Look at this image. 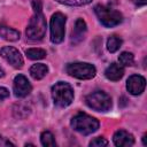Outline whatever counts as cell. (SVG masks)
I'll use <instances>...</instances> for the list:
<instances>
[{"instance_id": "cell-1", "label": "cell", "mask_w": 147, "mask_h": 147, "mask_svg": "<svg viewBox=\"0 0 147 147\" xmlns=\"http://www.w3.org/2000/svg\"><path fill=\"white\" fill-rule=\"evenodd\" d=\"M52 98L54 105L59 108H65L74 101L72 86L67 82H57L52 86Z\"/></svg>"}, {"instance_id": "cell-2", "label": "cell", "mask_w": 147, "mask_h": 147, "mask_svg": "<svg viewBox=\"0 0 147 147\" xmlns=\"http://www.w3.org/2000/svg\"><path fill=\"white\" fill-rule=\"evenodd\" d=\"M70 125L75 131L79 132L80 134L88 136L99 129L100 123L96 118H94L85 113H78L71 118Z\"/></svg>"}, {"instance_id": "cell-3", "label": "cell", "mask_w": 147, "mask_h": 147, "mask_svg": "<svg viewBox=\"0 0 147 147\" xmlns=\"http://www.w3.org/2000/svg\"><path fill=\"white\" fill-rule=\"evenodd\" d=\"M26 38L33 41L41 40L46 34V20L42 15V11H36L34 15L30 18L29 24L25 31Z\"/></svg>"}, {"instance_id": "cell-4", "label": "cell", "mask_w": 147, "mask_h": 147, "mask_svg": "<svg viewBox=\"0 0 147 147\" xmlns=\"http://www.w3.org/2000/svg\"><path fill=\"white\" fill-rule=\"evenodd\" d=\"M94 13L99 18L100 23L106 28L116 26L123 21V15L118 10L105 5H96L94 7Z\"/></svg>"}, {"instance_id": "cell-5", "label": "cell", "mask_w": 147, "mask_h": 147, "mask_svg": "<svg viewBox=\"0 0 147 147\" xmlns=\"http://www.w3.org/2000/svg\"><path fill=\"white\" fill-rule=\"evenodd\" d=\"M86 105L95 111H108L111 108V98L103 91H94L85 98Z\"/></svg>"}, {"instance_id": "cell-6", "label": "cell", "mask_w": 147, "mask_h": 147, "mask_svg": "<svg viewBox=\"0 0 147 147\" xmlns=\"http://www.w3.org/2000/svg\"><path fill=\"white\" fill-rule=\"evenodd\" d=\"M65 22L67 17L64 14L57 11L52 15L49 29H51V41L54 44H60L64 39L65 33Z\"/></svg>"}, {"instance_id": "cell-7", "label": "cell", "mask_w": 147, "mask_h": 147, "mask_svg": "<svg viewBox=\"0 0 147 147\" xmlns=\"http://www.w3.org/2000/svg\"><path fill=\"white\" fill-rule=\"evenodd\" d=\"M67 74L77 79H91L95 76L96 69L87 62H74L67 65Z\"/></svg>"}, {"instance_id": "cell-8", "label": "cell", "mask_w": 147, "mask_h": 147, "mask_svg": "<svg viewBox=\"0 0 147 147\" xmlns=\"http://www.w3.org/2000/svg\"><path fill=\"white\" fill-rule=\"evenodd\" d=\"M0 55L6 62H8L11 67H14L16 69L22 68L24 64L21 53L18 52V49H16L13 46H3L0 49Z\"/></svg>"}, {"instance_id": "cell-9", "label": "cell", "mask_w": 147, "mask_h": 147, "mask_svg": "<svg viewBox=\"0 0 147 147\" xmlns=\"http://www.w3.org/2000/svg\"><path fill=\"white\" fill-rule=\"evenodd\" d=\"M13 83H14L13 91H14L15 96H17V98H25L32 91V86L24 75H17L14 78Z\"/></svg>"}, {"instance_id": "cell-10", "label": "cell", "mask_w": 147, "mask_h": 147, "mask_svg": "<svg viewBox=\"0 0 147 147\" xmlns=\"http://www.w3.org/2000/svg\"><path fill=\"white\" fill-rule=\"evenodd\" d=\"M146 79L140 75H131L126 80V90L132 95H139L145 91Z\"/></svg>"}, {"instance_id": "cell-11", "label": "cell", "mask_w": 147, "mask_h": 147, "mask_svg": "<svg viewBox=\"0 0 147 147\" xmlns=\"http://www.w3.org/2000/svg\"><path fill=\"white\" fill-rule=\"evenodd\" d=\"M113 142L117 147H127L134 144V138L130 132L125 130H118L114 133Z\"/></svg>"}, {"instance_id": "cell-12", "label": "cell", "mask_w": 147, "mask_h": 147, "mask_svg": "<svg viewBox=\"0 0 147 147\" xmlns=\"http://www.w3.org/2000/svg\"><path fill=\"white\" fill-rule=\"evenodd\" d=\"M86 30H87V26H86L85 21L83 18H78L75 23V28H74L72 33H71V42L74 45L80 42L84 39Z\"/></svg>"}, {"instance_id": "cell-13", "label": "cell", "mask_w": 147, "mask_h": 147, "mask_svg": "<svg viewBox=\"0 0 147 147\" xmlns=\"http://www.w3.org/2000/svg\"><path fill=\"white\" fill-rule=\"evenodd\" d=\"M123 75H124V67L122 64H118V63H111L105 70L106 78L109 80H113V82L119 80L123 77Z\"/></svg>"}, {"instance_id": "cell-14", "label": "cell", "mask_w": 147, "mask_h": 147, "mask_svg": "<svg viewBox=\"0 0 147 147\" xmlns=\"http://www.w3.org/2000/svg\"><path fill=\"white\" fill-rule=\"evenodd\" d=\"M47 74H48V67L44 63H37L30 68V75L36 80L42 79Z\"/></svg>"}, {"instance_id": "cell-15", "label": "cell", "mask_w": 147, "mask_h": 147, "mask_svg": "<svg viewBox=\"0 0 147 147\" xmlns=\"http://www.w3.org/2000/svg\"><path fill=\"white\" fill-rule=\"evenodd\" d=\"M20 32L15 29H11V28H8V26H5V25H1L0 26V37H2L5 40H8V41H16L20 39Z\"/></svg>"}, {"instance_id": "cell-16", "label": "cell", "mask_w": 147, "mask_h": 147, "mask_svg": "<svg viewBox=\"0 0 147 147\" xmlns=\"http://www.w3.org/2000/svg\"><path fill=\"white\" fill-rule=\"evenodd\" d=\"M30 113H31V108L25 103L20 102V103L14 105V107H13V115H14V117H16L18 119H23V118L28 117L30 115Z\"/></svg>"}, {"instance_id": "cell-17", "label": "cell", "mask_w": 147, "mask_h": 147, "mask_svg": "<svg viewBox=\"0 0 147 147\" xmlns=\"http://www.w3.org/2000/svg\"><path fill=\"white\" fill-rule=\"evenodd\" d=\"M122 42H123L122 38H119L116 34H113L107 40V49L110 53H115V52H117L119 49V47L122 46Z\"/></svg>"}, {"instance_id": "cell-18", "label": "cell", "mask_w": 147, "mask_h": 147, "mask_svg": "<svg viewBox=\"0 0 147 147\" xmlns=\"http://www.w3.org/2000/svg\"><path fill=\"white\" fill-rule=\"evenodd\" d=\"M25 54L30 60H41L47 55L46 51L42 48H29L25 51Z\"/></svg>"}, {"instance_id": "cell-19", "label": "cell", "mask_w": 147, "mask_h": 147, "mask_svg": "<svg viewBox=\"0 0 147 147\" xmlns=\"http://www.w3.org/2000/svg\"><path fill=\"white\" fill-rule=\"evenodd\" d=\"M40 141H41V145L45 146V147H54V146H56L54 136H53V133L51 131H44V132H41V134H40Z\"/></svg>"}, {"instance_id": "cell-20", "label": "cell", "mask_w": 147, "mask_h": 147, "mask_svg": "<svg viewBox=\"0 0 147 147\" xmlns=\"http://www.w3.org/2000/svg\"><path fill=\"white\" fill-rule=\"evenodd\" d=\"M118 61L124 67H131L134 63V56L130 52H122L118 56Z\"/></svg>"}, {"instance_id": "cell-21", "label": "cell", "mask_w": 147, "mask_h": 147, "mask_svg": "<svg viewBox=\"0 0 147 147\" xmlns=\"http://www.w3.org/2000/svg\"><path fill=\"white\" fill-rule=\"evenodd\" d=\"M55 1L67 6H85L91 3L93 0H55Z\"/></svg>"}, {"instance_id": "cell-22", "label": "cell", "mask_w": 147, "mask_h": 147, "mask_svg": "<svg viewBox=\"0 0 147 147\" xmlns=\"http://www.w3.org/2000/svg\"><path fill=\"white\" fill-rule=\"evenodd\" d=\"M108 145V140L105 139L103 137H96L94 139H92L90 141V146L91 147H103Z\"/></svg>"}, {"instance_id": "cell-23", "label": "cell", "mask_w": 147, "mask_h": 147, "mask_svg": "<svg viewBox=\"0 0 147 147\" xmlns=\"http://www.w3.org/2000/svg\"><path fill=\"white\" fill-rule=\"evenodd\" d=\"M32 8H33L34 13L36 11H41V9H42L41 0H32Z\"/></svg>"}, {"instance_id": "cell-24", "label": "cell", "mask_w": 147, "mask_h": 147, "mask_svg": "<svg viewBox=\"0 0 147 147\" xmlns=\"http://www.w3.org/2000/svg\"><path fill=\"white\" fill-rule=\"evenodd\" d=\"M9 96V91L6 87H0V100H5Z\"/></svg>"}, {"instance_id": "cell-25", "label": "cell", "mask_w": 147, "mask_h": 147, "mask_svg": "<svg viewBox=\"0 0 147 147\" xmlns=\"http://www.w3.org/2000/svg\"><path fill=\"white\" fill-rule=\"evenodd\" d=\"M0 146H14V144L3 137H0Z\"/></svg>"}, {"instance_id": "cell-26", "label": "cell", "mask_w": 147, "mask_h": 147, "mask_svg": "<svg viewBox=\"0 0 147 147\" xmlns=\"http://www.w3.org/2000/svg\"><path fill=\"white\" fill-rule=\"evenodd\" d=\"M134 2H136L137 6H145L146 2H147V0H136Z\"/></svg>"}, {"instance_id": "cell-27", "label": "cell", "mask_w": 147, "mask_h": 147, "mask_svg": "<svg viewBox=\"0 0 147 147\" xmlns=\"http://www.w3.org/2000/svg\"><path fill=\"white\" fill-rule=\"evenodd\" d=\"M146 136H147V134H146V133H145V134H144V136H142V144H144V145H145V146H146V145H147V141H146Z\"/></svg>"}, {"instance_id": "cell-28", "label": "cell", "mask_w": 147, "mask_h": 147, "mask_svg": "<svg viewBox=\"0 0 147 147\" xmlns=\"http://www.w3.org/2000/svg\"><path fill=\"white\" fill-rule=\"evenodd\" d=\"M2 77H5V71H3V69L0 67V78H2Z\"/></svg>"}]
</instances>
